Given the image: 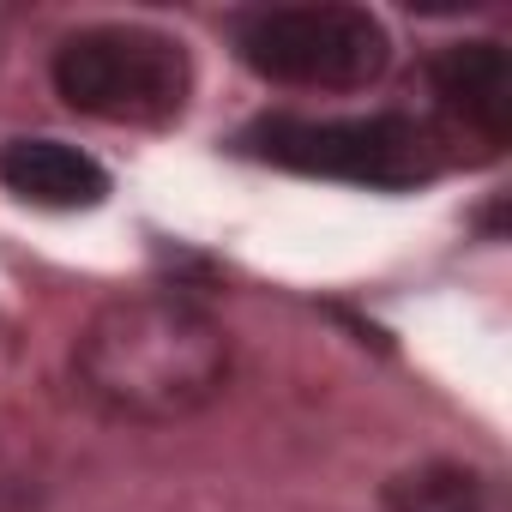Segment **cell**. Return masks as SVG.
Returning a JSON list of instances; mask_svg holds the SVG:
<instances>
[{"label": "cell", "instance_id": "obj_1", "mask_svg": "<svg viewBox=\"0 0 512 512\" xmlns=\"http://www.w3.org/2000/svg\"><path fill=\"white\" fill-rule=\"evenodd\" d=\"M229 338L181 296H121L79 338V386L127 422H175L223 392Z\"/></svg>", "mask_w": 512, "mask_h": 512}, {"label": "cell", "instance_id": "obj_2", "mask_svg": "<svg viewBox=\"0 0 512 512\" xmlns=\"http://www.w3.org/2000/svg\"><path fill=\"white\" fill-rule=\"evenodd\" d=\"M193 85L187 49L163 31H139V25H97L61 43L55 55V91L97 121H133V127H157L169 115H181Z\"/></svg>", "mask_w": 512, "mask_h": 512}, {"label": "cell", "instance_id": "obj_3", "mask_svg": "<svg viewBox=\"0 0 512 512\" xmlns=\"http://www.w3.org/2000/svg\"><path fill=\"white\" fill-rule=\"evenodd\" d=\"M241 145L278 169L332 175L356 187H422L440 175V139L410 115H350V121H260Z\"/></svg>", "mask_w": 512, "mask_h": 512}, {"label": "cell", "instance_id": "obj_4", "mask_svg": "<svg viewBox=\"0 0 512 512\" xmlns=\"http://www.w3.org/2000/svg\"><path fill=\"white\" fill-rule=\"evenodd\" d=\"M235 49L253 73L308 91L374 85L392 61L386 25L362 7H266L235 25Z\"/></svg>", "mask_w": 512, "mask_h": 512}, {"label": "cell", "instance_id": "obj_5", "mask_svg": "<svg viewBox=\"0 0 512 512\" xmlns=\"http://www.w3.org/2000/svg\"><path fill=\"white\" fill-rule=\"evenodd\" d=\"M434 97L458 133L482 145H506L512 127V61L500 43H452L434 61Z\"/></svg>", "mask_w": 512, "mask_h": 512}, {"label": "cell", "instance_id": "obj_6", "mask_svg": "<svg viewBox=\"0 0 512 512\" xmlns=\"http://www.w3.org/2000/svg\"><path fill=\"white\" fill-rule=\"evenodd\" d=\"M0 181L31 205H55V211H79V205H103L109 175L97 157H85L79 145L61 139H7L0 145Z\"/></svg>", "mask_w": 512, "mask_h": 512}, {"label": "cell", "instance_id": "obj_7", "mask_svg": "<svg viewBox=\"0 0 512 512\" xmlns=\"http://www.w3.org/2000/svg\"><path fill=\"white\" fill-rule=\"evenodd\" d=\"M386 512H482V482L464 464H422L386 488Z\"/></svg>", "mask_w": 512, "mask_h": 512}, {"label": "cell", "instance_id": "obj_8", "mask_svg": "<svg viewBox=\"0 0 512 512\" xmlns=\"http://www.w3.org/2000/svg\"><path fill=\"white\" fill-rule=\"evenodd\" d=\"M7 494H13V470L0 464V512H7Z\"/></svg>", "mask_w": 512, "mask_h": 512}]
</instances>
